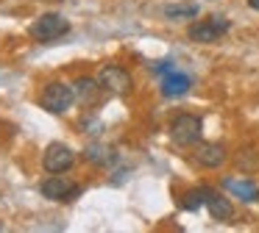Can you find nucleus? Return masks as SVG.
Here are the masks:
<instances>
[{
  "instance_id": "1",
  "label": "nucleus",
  "mask_w": 259,
  "mask_h": 233,
  "mask_svg": "<svg viewBox=\"0 0 259 233\" xmlns=\"http://www.w3.org/2000/svg\"><path fill=\"white\" fill-rule=\"evenodd\" d=\"M75 86L73 83H64V81H53L45 86V92L39 94V105L51 114H64L67 108H73L75 103Z\"/></svg>"
},
{
  "instance_id": "2",
  "label": "nucleus",
  "mask_w": 259,
  "mask_h": 233,
  "mask_svg": "<svg viewBox=\"0 0 259 233\" xmlns=\"http://www.w3.org/2000/svg\"><path fill=\"white\" fill-rule=\"evenodd\" d=\"M39 189H42V194H45L48 200H53V203H73V200L81 197V192H84L81 183L64 178L62 172H51V178L42 181Z\"/></svg>"
},
{
  "instance_id": "3",
  "label": "nucleus",
  "mask_w": 259,
  "mask_h": 233,
  "mask_svg": "<svg viewBox=\"0 0 259 233\" xmlns=\"http://www.w3.org/2000/svg\"><path fill=\"white\" fill-rule=\"evenodd\" d=\"M170 136L179 147H192V144L201 142L203 136V122L195 114H179L170 122Z\"/></svg>"
},
{
  "instance_id": "4",
  "label": "nucleus",
  "mask_w": 259,
  "mask_h": 233,
  "mask_svg": "<svg viewBox=\"0 0 259 233\" xmlns=\"http://www.w3.org/2000/svg\"><path fill=\"white\" fill-rule=\"evenodd\" d=\"M229 28H231V22L226 20V17H209V20L192 22V25L187 28V36L198 44H212V42H218V39H223L226 33H229Z\"/></svg>"
},
{
  "instance_id": "5",
  "label": "nucleus",
  "mask_w": 259,
  "mask_h": 233,
  "mask_svg": "<svg viewBox=\"0 0 259 233\" xmlns=\"http://www.w3.org/2000/svg\"><path fill=\"white\" fill-rule=\"evenodd\" d=\"M70 31V22L64 20L62 14H42L39 20H34V25L28 28L31 39H36V42H56V39H62L64 33Z\"/></svg>"
},
{
  "instance_id": "6",
  "label": "nucleus",
  "mask_w": 259,
  "mask_h": 233,
  "mask_svg": "<svg viewBox=\"0 0 259 233\" xmlns=\"http://www.w3.org/2000/svg\"><path fill=\"white\" fill-rule=\"evenodd\" d=\"M42 164H45L48 172H67V169H73V164H75V153H73V147L64 144V142H51L45 147Z\"/></svg>"
},
{
  "instance_id": "7",
  "label": "nucleus",
  "mask_w": 259,
  "mask_h": 233,
  "mask_svg": "<svg viewBox=\"0 0 259 233\" xmlns=\"http://www.w3.org/2000/svg\"><path fill=\"white\" fill-rule=\"evenodd\" d=\"M98 81H101L103 92H109V94H128L131 92V75H128V70H123V67H117V64L103 67L101 75H98Z\"/></svg>"
},
{
  "instance_id": "8",
  "label": "nucleus",
  "mask_w": 259,
  "mask_h": 233,
  "mask_svg": "<svg viewBox=\"0 0 259 233\" xmlns=\"http://www.w3.org/2000/svg\"><path fill=\"white\" fill-rule=\"evenodd\" d=\"M192 86V78L187 75V72H179V70H170L162 75V94L164 97H181V94H187Z\"/></svg>"
},
{
  "instance_id": "9",
  "label": "nucleus",
  "mask_w": 259,
  "mask_h": 233,
  "mask_svg": "<svg viewBox=\"0 0 259 233\" xmlns=\"http://www.w3.org/2000/svg\"><path fill=\"white\" fill-rule=\"evenodd\" d=\"M206 208H209V214H212V219H218V222H229L231 216H234L231 200L223 197L220 192H214V189H209V186H206Z\"/></svg>"
},
{
  "instance_id": "10",
  "label": "nucleus",
  "mask_w": 259,
  "mask_h": 233,
  "mask_svg": "<svg viewBox=\"0 0 259 233\" xmlns=\"http://www.w3.org/2000/svg\"><path fill=\"white\" fill-rule=\"evenodd\" d=\"M195 161L201 166H206V169H214V166H220L226 161V147L218 142H201L195 150Z\"/></svg>"
},
{
  "instance_id": "11",
  "label": "nucleus",
  "mask_w": 259,
  "mask_h": 233,
  "mask_svg": "<svg viewBox=\"0 0 259 233\" xmlns=\"http://www.w3.org/2000/svg\"><path fill=\"white\" fill-rule=\"evenodd\" d=\"M223 189L226 192H231L234 197H240L242 203H253V200H259V186L251 181H237V178H226L223 181Z\"/></svg>"
},
{
  "instance_id": "12",
  "label": "nucleus",
  "mask_w": 259,
  "mask_h": 233,
  "mask_svg": "<svg viewBox=\"0 0 259 233\" xmlns=\"http://www.w3.org/2000/svg\"><path fill=\"white\" fill-rule=\"evenodd\" d=\"M84 158L90 161V164H95V166H112L114 161H117V153H114L112 147H106V144L95 142V144H87Z\"/></svg>"
},
{
  "instance_id": "13",
  "label": "nucleus",
  "mask_w": 259,
  "mask_h": 233,
  "mask_svg": "<svg viewBox=\"0 0 259 233\" xmlns=\"http://www.w3.org/2000/svg\"><path fill=\"white\" fill-rule=\"evenodd\" d=\"M73 86H75V97H78L84 105L95 103L98 94H101V89H103L98 78H87V75H84V78H78V81H75Z\"/></svg>"
},
{
  "instance_id": "14",
  "label": "nucleus",
  "mask_w": 259,
  "mask_h": 233,
  "mask_svg": "<svg viewBox=\"0 0 259 233\" xmlns=\"http://www.w3.org/2000/svg\"><path fill=\"white\" fill-rule=\"evenodd\" d=\"M201 205H206V186H198V189H190L181 200V208L184 211H198Z\"/></svg>"
},
{
  "instance_id": "15",
  "label": "nucleus",
  "mask_w": 259,
  "mask_h": 233,
  "mask_svg": "<svg viewBox=\"0 0 259 233\" xmlns=\"http://www.w3.org/2000/svg\"><path fill=\"white\" fill-rule=\"evenodd\" d=\"M164 17L170 20H179V17H198V6H167Z\"/></svg>"
},
{
  "instance_id": "16",
  "label": "nucleus",
  "mask_w": 259,
  "mask_h": 233,
  "mask_svg": "<svg viewBox=\"0 0 259 233\" xmlns=\"http://www.w3.org/2000/svg\"><path fill=\"white\" fill-rule=\"evenodd\" d=\"M170 70H176L173 61H159V64H153V72H159V75H164V72H170Z\"/></svg>"
},
{
  "instance_id": "17",
  "label": "nucleus",
  "mask_w": 259,
  "mask_h": 233,
  "mask_svg": "<svg viewBox=\"0 0 259 233\" xmlns=\"http://www.w3.org/2000/svg\"><path fill=\"white\" fill-rule=\"evenodd\" d=\"M248 6H251V9H256V11H259V0H248Z\"/></svg>"
},
{
  "instance_id": "18",
  "label": "nucleus",
  "mask_w": 259,
  "mask_h": 233,
  "mask_svg": "<svg viewBox=\"0 0 259 233\" xmlns=\"http://www.w3.org/2000/svg\"><path fill=\"white\" fill-rule=\"evenodd\" d=\"M0 230H3V225H0Z\"/></svg>"
}]
</instances>
